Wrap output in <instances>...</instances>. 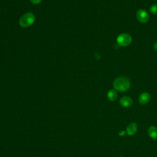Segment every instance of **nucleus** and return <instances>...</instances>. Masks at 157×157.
Wrapping results in <instances>:
<instances>
[{"mask_svg":"<svg viewBox=\"0 0 157 157\" xmlns=\"http://www.w3.org/2000/svg\"><path fill=\"white\" fill-rule=\"evenodd\" d=\"M36 20L35 15L33 12H27L23 14L19 19V25L23 28H28L33 25Z\"/></svg>","mask_w":157,"mask_h":157,"instance_id":"obj_2","label":"nucleus"},{"mask_svg":"<svg viewBox=\"0 0 157 157\" xmlns=\"http://www.w3.org/2000/svg\"><path fill=\"white\" fill-rule=\"evenodd\" d=\"M148 134L153 139H157V128L154 126L149 127L148 129Z\"/></svg>","mask_w":157,"mask_h":157,"instance_id":"obj_8","label":"nucleus"},{"mask_svg":"<svg viewBox=\"0 0 157 157\" xmlns=\"http://www.w3.org/2000/svg\"><path fill=\"white\" fill-rule=\"evenodd\" d=\"M132 42V37L128 33H122L117 37V42L121 47L129 45Z\"/></svg>","mask_w":157,"mask_h":157,"instance_id":"obj_3","label":"nucleus"},{"mask_svg":"<svg viewBox=\"0 0 157 157\" xmlns=\"http://www.w3.org/2000/svg\"><path fill=\"white\" fill-rule=\"evenodd\" d=\"M42 0H30L32 4H39L42 2Z\"/></svg>","mask_w":157,"mask_h":157,"instance_id":"obj_11","label":"nucleus"},{"mask_svg":"<svg viewBox=\"0 0 157 157\" xmlns=\"http://www.w3.org/2000/svg\"><path fill=\"white\" fill-rule=\"evenodd\" d=\"M136 17H137V19L140 23H145L148 21L149 19V15L145 10L140 9L137 12Z\"/></svg>","mask_w":157,"mask_h":157,"instance_id":"obj_4","label":"nucleus"},{"mask_svg":"<svg viewBox=\"0 0 157 157\" xmlns=\"http://www.w3.org/2000/svg\"><path fill=\"white\" fill-rule=\"evenodd\" d=\"M153 48H154V49H155L156 51H157V42L154 44V45H153Z\"/></svg>","mask_w":157,"mask_h":157,"instance_id":"obj_13","label":"nucleus"},{"mask_svg":"<svg viewBox=\"0 0 157 157\" xmlns=\"http://www.w3.org/2000/svg\"><path fill=\"white\" fill-rule=\"evenodd\" d=\"M120 104L124 107H129L132 104V100L130 97L124 96L120 99Z\"/></svg>","mask_w":157,"mask_h":157,"instance_id":"obj_5","label":"nucleus"},{"mask_svg":"<svg viewBox=\"0 0 157 157\" xmlns=\"http://www.w3.org/2000/svg\"><path fill=\"white\" fill-rule=\"evenodd\" d=\"M120 157H124V156H120Z\"/></svg>","mask_w":157,"mask_h":157,"instance_id":"obj_14","label":"nucleus"},{"mask_svg":"<svg viewBox=\"0 0 157 157\" xmlns=\"http://www.w3.org/2000/svg\"><path fill=\"white\" fill-rule=\"evenodd\" d=\"M150 100V95L147 92L142 93L139 97V102L140 104H145Z\"/></svg>","mask_w":157,"mask_h":157,"instance_id":"obj_6","label":"nucleus"},{"mask_svg":"<svg viewBox=\"0 0 157 157\" xmlns=\"http://www.w3.org/2000/svg\"><path fill=\"white\" fill-rule=\"evenodd\" d=\"M113 86L115 90L123 92L129 88L130 81L127 77H119L113 81Z\"/></svg>","mask_w":157,"mask_h":157,"instance_id":"obj_1","label":"nucleus"},{"mask_svg":"<svg viewBox=\"0 0 157 157\" xmlns=\"http://www.w3.org/2000/svg\"><path fill=\"white\" fill-rule=\"evenodd\" d=\"M107 98L109 101H114L116 100L117 98V91H115V90L113 89H111L110 90L107 94Z\"/></svg>","mask_w":157,"mask_h":157,"instance_id":"obj_9","label":"nucleus"},{"mask_svg":"<svg viewBox=\"0 0 157 157\" xmlns=\"http://www.w3.org/2000/svg\"><path fill=\"white\" fill-rule=\"evenodd\" d=\"M150 11L153 14H156L157 13V4H155L151 6L150 8Z\"/></svg>","mask_w":157,"mask_h":157,"instance_id":"obj_10","label":"nucleus"},{"mask_svg":"<svg viewBox=\"0 0 157 157\" xmlns=\"http://www.w3.org/2000/svg\"><path fill=\"white\" fill-rule=\"evenodd\" d=\"M118 134L120 136H123L125 134V131H120V132L118 133Z\"/></svg>","mask_w":157,"mask_h":157,"instance_id":"obj_12","label":"nucleus"},{"mask_svg":"<svg viewBox=\"0 0 157 157\" xmlns=\"http://www.w3.org/2000/svg\"><path fill=\"white\" fill-rule=\"evenodd\" d=\"M137 130V125L135 123H131L127 126L126 128V132L128 135L132 136L134 135Z\"/></svg>","mask_w":157,"mask_h":157,"instance_id":"obj_7","label":"nucleus"}]
</instances>
